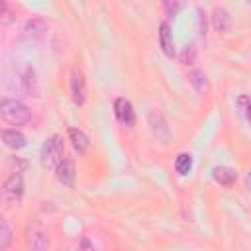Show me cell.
<instances>
[{"instance_id": "15", "label": "cell", "mask_w": 251, "mask_h": 251, "mask_svg": "<svg viewBox=\"0 0 251 251\" xmlns=\"http://www.w3.org/2000/svg\"><path fill=\"white\" fill-rule=\"evenodd\" d=\"M175 169L178 175H188L192 171V155L190 153H178L175 159Z\"/></svg>"}, {"instance_id": "7", "label": "cell", "mask_w": 251, "mask_h": 251, "mask_svg": "<svg viewBox=\"0 0 251 251\" xmlns=\"http://www.w3.org/2000/svg\"><path fill=\"white\" fill-rule=\"evenodd\" d=\"M75 175H76V171H75V163L71 161V159H63L57 167H55V176H57V180L63 184V186H73L75 184Z\"/></svg>"}, {"instance_id": "9", "label": "cell", "mask_w": 251, "mask_h": 251, "mask_svg": "<svg viewBox=\"0 0 251 251\" xmlns=\"http://www.w3.org/2000/svg\"><path fill=\"white\" fill-rule=\"evenodd\" d=\"M159 43H161V49L165 55L173 57L175 55V41H173V31L169 27L167 22H161L159 24Z\"/></svg>"}, {"instance_id": "11", "label": "cell", "mask_w": 251, "mask_h": 251, "mask_svg": "<svg viewBox=\"0 0 251 251\" xmlns=\"http://www.w3.org/2000/svg\"><path fill=\"white\" fill-rule=\"evenodd\" d=\"M69 139H71V143H73V147L82 155V153H86V149H88V145H90V141H88V135L82 131V129H76V127H71L69 129Z\"/></svg>"}, {"instance_id": "18", "label": "cell", "mask_w": 251, "mask_h": 251, "mask_svg": "<svg viewBox=\"0 0 251 251\" xmlns=\"http://www.w3.org/2000/svg\"><path fill=\"white\" fill-rule=\"evenodd\" d=\"M178 8H180V4H178V2H165V10H167V14H169V16H175Z\"/></svg>"}, {"instance_id": "4", "label": "cell", "mask_w": 251, "mask_h": 251, "mask_svg": "<svg viewBox=\"0 0 251 251\" xmlns=\"http://www.w3.org/2000/svg\"><path fill=\"white\" fill-rule=\"evenodd\" d=\"M69 84H71V98L76 106H82L84 100H86V84H84V76L82 73L73 67L71 69V75H69Z\"/></svg>"}, {"instance_id": "2", "label": "cell", "mask_w": 251, "mask_h": 251, "mask_svg": "<svg viewBox=\"0 0 251 251\" xmlns=\"http://www.w3.org/2000/svg\"><path fill=\"white\" fill-rule=\"evenodd\" d=\"M63 137L53 133L49 139H45L43 149H41V165L45 169H55L61 161H63Z\"/></svg>"}, {"instance_id": "16", "label": "cell", "mask_w": 251, "mask_h": 251, "mask_svg": "<svg viewBox=\"0 0 251 251\" xmlns=\"http://www.w3.org/2000/svg\"><path fill=\"white\" fill-rule=\"evenodd\" d=\"M10 243H12V229H10L8 224L2 220V222H0V251L8 249Z\"/></svg>"}, {"instance_id": "3", "label": "cell", "mask_w": 251, "mask_h": 251, "mask_svg": "<svg viewBox=\"0 0 251 251\" xmlns=\"http://www.w3.org/2000/svg\"><path fill=\"white\" fill-rule=\"evenodd\" d=\"M22 196H24V176L20 173H12L0 188V202L6 206H14L22 200Z\"/></svg>"}, {"instance_id": "1", "label": "cell", "mask_w": 251, "mask_h": 251, "mask_svg": "<svg viewBox=\"0 0 251 251\" xmlns=\"http://www.w3.org/2000/svg\"><path fill=\"white\" fill-rule=\"evenodd\" d=\"M0 116L8 124H12V126H24V124H27L31 120L29 108L24 102L16 100V98H4V100H0Z\"/></svg>"}, {"instance_id": "17", "label": "cell", "mask_w": 251, "mask_h": 251, "mask_svg": "<svg viewBox=\"0 0 251 251\" xmlns=\"http://www.w3.org/2000/svg\"><path fill=\"white\" fill-rule=\"evenodd\" d=\"M237 108H239V114H241L243 118H247V110H249V98H247L245 94H241V96L237 98Z\"/></svg>"}, {"instance_id": "14", "label": "cell", "mask_w": 251, "mask_h": 251, "mask_svg": "<svg viewBox=\"0 0 251 251\" xmlns=\"http://www.w3.org/2000/svg\"><path fill=\"white\" fill-rule=\"evenodd\" d=\"M188 80H190L192 88H194L198 94H206V92L210 90V82H208L204 71H192V73L188 75Z\"/></svg>"}, {"instance_id": "13", "label": "cell", "mask_w": 251, "mask_h": 251, "mask_svg": "<svg viewBox=\"0 0 251 251\" xmlns=\"http://www.w3.org/2000/svg\"><path fill=\"white\" fill-rule=\"evenodd\" d=\"M212 175H214V180L220 182L222 186H231L237 180V175L231 167H216Z\"/></svg>"}, {"instance_id": "10", "label": "cell", "mask_w": 251, "mask_h": 251, "mask_svg": "<svg viewBox=\"0 0 251 251\" xmlns=\"http://www.w3.org/2000/svg\"><path fill=\"white\" fill-rule=\"evenodd\" d=\"M229 24H231V18H229V12L226 8H214L212 12V25L218 33H227L229 29Z\"/></svg>"}, {"instance_id": "6", "label": "cell", "mask_w": 251, "mask_h": 251, "mask_svg": "<svg viewBox=\"0 0 251 251\" xmlns=\"http://www.w3.org/2000/svg\"><path fill=\"white\" fill-rule=\"evenodd\" d=\"M27 243L33 251H43L47 247V233L39 222H29L27 226Z\"/></svg>"}, {"instance_id": "12", "label": "cell", "mask_w": 251, "mask_h": 251, "mask_svg": "<svg viewBox=\"0 0 251 251\" xmlns=\"http://www.w3.org/2000/svg\"><path fill=\"white\" fill-rule=\"evenodd\" d=\"M2 141H4L8 147H12V149H22V147H25V135H24L22 131H18V129H4V131H2Z\"/></svg>"}, {"instance_id": "8", "label": "cell", "mask_w": 251, "mask_h": 251, "mask_svg": "<svg viewBox=\"0 0 251 251\" xmlns=\"http://www.w3.org/2000/svg\"><path fill=\"white\" fill-rule=\"evenodd\" d=\"M43 33H45V24L39 22V20H29V22H25V25H24V29H22V37H24L25 41H29V43L39 41V39L43 37Z\"/></svg>"}, {"instance_id": "19", "label": "cell", "mask_w": 251, "mask_h": 251, "mask_svg": "<svg viewBox=\"0 0 251 251\" xmlns=\"http://www.w3.org/2000/svg\"><path fill=\"white\" fill-rule=\"evenodd\" d=\"M0 222H2V216H0Z\"/></svg>"}, {"instance_id": "5", "label": "cell", "mask_w": 251, "mask_h": 251, "mask_svg": "<svg viewBox=\"0 0 251 251\" xmlns=\"http://www.w3.org/2000/svg\"><path fill=\"white\" fill-rule=\"evenodd\" d=\"M114 114H116V120L126 126V127H131L135 124V112H133V106L129 100L126 98H116L114 100Z\"/></svg>"}]
</instances>
